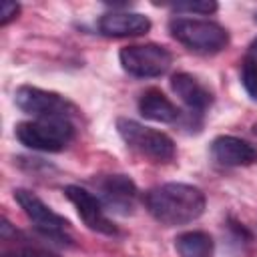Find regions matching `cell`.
I'll return each instance as SVG.
<instances>
[{
  "instance_id": "9c48e42d",
  "label": "cell",
  "mask_w": 257,
  "mask_h": 257,
  "mask_svg": "<svg viewBox=\"0 0 257 257\" xmlns=\"http://www.w3.org/2000/svg\"><path fill=\"white\" fill-rule=\"evenodd\" d=\"M64 195L74 205L78 217L90 231H96V233H102L108 237L118 233L116 225L106 217V209L94 193H90L88 189H84L80 185H66Z\"/></svg>"
},
{
  "instance_id": "8fae6325",
  "label": "cell",
  "mask_w": 257,
  "mask_h": 257,
  "mask_svg": "<svg viewBox=\"0 0 257 257\" xmlns=\"http://www.w3.org/2000/svg\"><path fill=\"white\" fill-rule=\"evenodd\" d=\"M149 30H151V20L141 12L112 10L98 18V32L108 38L141 36V34H147Z\"/></svg>"
},
{
  "instance_id": "7c38bea8",
  "label": "cell",
  "mask_w": 257,
  "mask_h": 257,
  "mask_svg": "<svg viewBox=\"0 0 257 257\" xmlns=\"http://www.w3.org/2000/svg\"><path fill=\"white\" fill-rule=\"evenodd\" d=\"M171 88L173 92L181 98V102L193 112V114H203L211 104H213V92L193 74L189 72H177L171 78Z\"/></svg>"
},
{
  "instance_id": "7a4b0ae2",
  "label": "cell",
  "mask_w": 257,
  "mask_h": 257,
  "mask_svg": "<svg viewBox=\"0 0 257 257\" xmlns=\"http://www.w3.org/2000/svg\"><path fill=\"white\" fill-rule=\"evenodd\" d=\"M14 137L32 151L60 153L72 143L74 124L70 118H34L18 122L14 126Z\"/></svg>"
},
{
  "instance_id": "e0dca14e",
  "label": "cell",
  "mask_w": 257,
  "mask_h": 257,
  "mask_svg": "<svg viewBox=\"0 0 257 257\" xmlns=\"http://www.w3.org/2000/svg\"><path fill=\"white\" fill-rule=\"evenodd\" d=\"M20 14L18 2H2L0 6V26H8L12 20H16Z\"/></svg>"
},
{
  "instance_id": "d6986e66",
  "label": "cell",
  "mask_w": 257,
  "mask_h": 257,
  "mask_svg": "<svg viewBox=\"0 0 257 257\" xmlns=\"http://www.w3.org/2000/svg\"><path fill=\"white\" fill-rule=\"evenodd\" d=\"M4 257H22V255H20V253H18V251H16V253H14V255H4Z\"/></svg>"
},
{
  "instance_id": "30bf717a",
  "label": "cell",
  "mask_w": 257,
  "mask_h": 257,
  "mask_svg": "<svg viewBox=\"0 0 257 257\" xmlns=\"http://www.w3.org/2000/svg\"><path fill=\"white\" fill-rule=\"evenodd\" d=\"M209 153L221 167H249L257 163V147L233 135L215 137L211 141Z\"/></svg>"
},
{
  "instance_id": "ac0fdd59",
  "label": "cell",
  "mask_w": 257,
  "mask_h": 257,
  "mask_svg": "<svg viewBox=\"0 0 257 257\" xmlns=\"http://www.w3.org/2000/svg\"><path fill=\"white\" fill-rule=\"evenodd\" d=\"M22 257H58V255H54V253H50V251H44V249H38V247H24V249H20L18 251Z\"/></svg>"
},
{
  "instance_id": "5b68a950",
  "label": "cell",
  "mask_w": 257,
  "mask_h": 257,
  "mask_svg": "<svg viewBox=\"0 0 257 257\" xmlns=\"http://www.w3.org/2000/svg\"><path fill=\"white\" fill-rule=\"evenodd\" d=\"M14 201L20 205L24 215L30 219V223L42 237L60 245H72V229L68 219L52 211L38 195L28 189H14Z\"/></svg>"
},
{
  "instance_id": "277c9868",
  "label": "cell",
  "mask_w": 257,
  "mask_h": 257,
  "mask_svg": "<svg viewBox=\"0 0 257 257\" xmlns=\"http://www.w3.org/2000/svg\"><path fill=\"white\" fill-rule=\"evenodd\" d=\"M116 133L126 143L128 149H133L135 153H139L145 159H151L153 163H169L177 155L175 141L167 133L145 126L133 118L118 116Z\"/></svg>"
},
{
  "instance_id": "4fadbf2b",
  "label": "cell",
  "mask_w": 257,
  "mask_h": 257,
  "mask_svg": "<svg viewBox=\"0 0 257 257\" xmlns=\"http://www.w3.org/2000/svg\"><path fill=\"white\" fill-rule=\"evenodd\" d=\"M139 112L141 116L155 120V122H177L181 118V110L177 108V104L165 96V92H161L159 88H147L141 98H139Z\"/></svg>"
},
{
  "instance_id": "52a82bcc",
  "label": "cell",
  "mask_w": 257,
  "mask_h": 257,
  "mask_svg": "<svg viewBox=\"0 0 257 257\" xmlns=\"http://www.w3.org/2000/svg\"><path fill=\"white\" fill-rule=\"evenodd\" d=\"M120 66L135 78H155L165 74L173 64V54L161 44H131L118 52Z\"/></svg>"
},
{
  "instance_id": "ffe728a7",
  "label": "cell",
  "mask_w": 257,
  "mask_h": 257,
  "mask_svg": "<svg viewBox=\"0 0 257 257\" xmlns=\"http://www.w3.org/2000/svg\"><path fill=\"white\" fill-rule=\"evenodd\" d=\"M255 22H257V14H255Z\"/></svg>"
},
{
  "instance_id": "6da1fadb",
  "label": "cell",
  "mask_w": 257,
  "mask_h": 257,
  "mask_svg": "<svg viewBox=\"0 0 257 257\" xmlns=\"http://www.w3.org/2000/svg\"><path fill=\"white\" fill-rule=\"evenodd\" d=\"M205 193L189 183H163L145 193V207L165 227L197 221L205 213Z\"/></svg>"
},
{
  "instance_id": "9a60e30c",
  "label": "cell",
  "mask_w": 257,
  "mask_h": 257,
  "mask_svg": "<svg viewBox=\"0 0 257 257\" xmlns=\"http://www.w3.org/2000/svg\"><path fill=\"white\" fill-rule=\"evenodd\" d=\"M241 84L245 92L257 102V38H253L241 60Z\"/></svg>"
},
{
  "instance_id": "3957f363",
  "label": "cell",
  "mask_w": 257,
  "mask_h": 257,
  "mask_svg": "<svg viewBox=\"0 0 257 257\" xmlns=\"http://www.w3.org/2000/svg\"><path fill=\"white\" fill-rule=\"evenodd\" d=\"M169 32L185 48L199 54H217L229 44V32L213 20L175 16L169 20Z\"/></svg>"
},
{
  "instance_id": "2e32d148",
  "label": "cell",
  "mask_w": 257,
  "mask_h": 257,
  "mask_svg": "<svg viewBox=\"0 0 257 257\" xmlns=\"http://www.w3.org/2000/svg\"><path fill=\"white\" fill-rule=\"evenodd\" d=\"M169 8L175 12H187V14H213V12H217L219 6L213 0H195V2L169 4Z\"/></svg>"
},
{
  "instance_id": "5bb4252c",
  "label": "cell",
  "mask_w": 257,
  "mask_h": 257,
  "mask_svg": "<svg viewBox=\"0 0 257 257\" xmlns=\"http://www.w3.org/2000/svg\"><path fill=\"white\" fill-rule=\"evenodd\" d=\"M213 239L205 231H187L175 239L179 257H213Z\"/></svg>"
},
{
  "instance_id": "8992f818",
  "label": "cell",
  "mask_w": 257,
  "mask_h": 257,
  "mask_svg": "<svg viewBox=\"0 0 257 257\" xmlns=\"http://www.w3.org/2000/svg\"><path fill=\"white\" fill-rule=\"evenodd\" d=\"M14 104L34 118H70L78 112V108L62 94L54 90H44L38 86H18L14 92Z\"/></svg>"
},
{
  "instance_id": "ba28073f",
  "label": "cell",
  "mask_w": 257,
  "mask_h": 257,
  "mask_svg": "<svg viewBox=\"0 0 257 257\" xmlns=\"http://www.w3.org/2000/svg\"><path fill=\"white\" fill-rule=\"evenodd\" d=\"M92 183L96 187V197L100 199L106 211L116 215H131L135 211L139 189L131 177L120 173L98 175Z\"/></svg>"
}]
</instances>
